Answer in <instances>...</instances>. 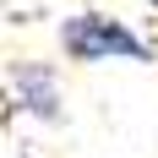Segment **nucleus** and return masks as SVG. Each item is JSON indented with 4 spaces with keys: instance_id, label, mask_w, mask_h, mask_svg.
<instances>
[{
    "instance_id": "1",
    "label": "nucleus",
    "mask_w": 158,
    "mask_h": 158,
    "mask_svg": "<svg viewBox=\"0 0 158 158\" xmlns=\"http://www.w3.org/2000/svg\"><path fill=\"white\" fill-rule=\"evenodd\" d=\"M60 49H65V60H77V65H104V60L153 65V44L142 33H131L109 11H71L60 22Z\"/></svg>"
},
{
    "instance_id": "2",
    "label": "nucleus",
    "mask_w": 158,
    "mask_h": 158,
    "mask_svg": "<svg viewBox=\"0 0 158 158\" xmlns=\"http://www.w3.org/2000/svg\"><path fill=\"white\" fill-rule=\"evenodd\" d=\"M11 104L27 114V120H38V126H60L65 120V98H60L55 65H44V60L11 65Z\"/></svg>"
},
{
    "instance_id": "3",
    "label": "nucleus",
    "mask_w": 158,
    "mask_h": 158,
    "mask_svg": "<svg viewBox=\"0 0 158 158\" xmlns=\"http://www.w3.org/2000/svg\"><path fill=\"white\" fill-rule=\"evenodd\" d=\"M153 11H158V0H153Z\"/></svg>"
}]
</instances>
